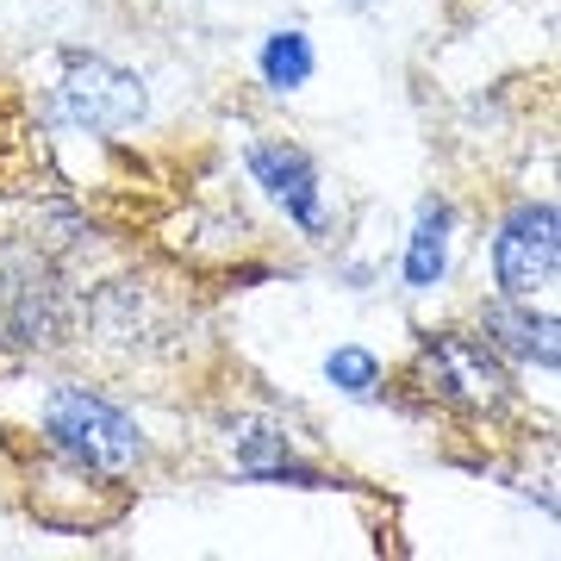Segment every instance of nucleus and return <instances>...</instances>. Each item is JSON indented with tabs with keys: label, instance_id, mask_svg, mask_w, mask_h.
Segmentation results:
<instances>
[{
	"label": "nucleus",
	"instance_id": "1",
	"mask_svg": "<svg viewBox=\"0 0 561 561\" xmlns=\"http://www.w3.org/2000/svg\"><path fill=\"white\" fill-rule=\"evenodd\" d=\"M44 431H50V443H57L76 468H94V474H125V468L144 456L138 424L125 419L119 405L81 393V387H62L57 400H50Z\"/></svg>",
	"mask_w": 561,
	"mask_h": 561
},
{
	"label": "nucleus",
	"instance_id": "2",
	"mask_svg": "<svg viewBox=\"0 0 561 561\" xmlns=\"http://www.w3.org/2000/svg\"><path fill=\"white\" fill-rule=\"evenodd\" d=\"M500 280L512 300H537L542 287H556V262H561V225L556 206H518L500 231Z\"/></svg>",
	"mask_w": 561,
	"mask_h": 561
},
{
	"label": "nucleus",
	"instance_id": "3",
	"mask_svg": "<svg viewBox=\"0 0 561 561\" xmlns=\"http://www.w3.org/2000/svg\"><path fill=\"white\" fill-rule=\"evenodd\" d=\"M419 381L449 405H500L505 400L500 356L474 337H437L419 356Z\"/></svg>",
	"mask_w": 561,
	"mask_h": 561
},
{
	"label": "nucleus",
	"instance_id": "4",
	"mask_svg": "<svg viewBox=\"0 0 561 561\" xmlns=\"http://www.w3.org/2000/svg\"><path fill=\"white\" fill-rule=\"evenodd\" d=\"M62 113L88 131H125L144 119V88L113 62H69L62 76Z\"/></svg>",
	"mask_w": 561,
	"mask_h": 561
},
{
	"label": "nucleus",
	"instance_id": "5",
	"mask_svg": "<svg viewBox=\"0 0 561 561\" xmlns=\"http://www.w3.org/2000/svg\"><path fill=\"white\" fill-rule=\"evenodd\" d=\"M57 331H62L57 287L38 268L7 262L0 268V343H57Z\"/></svg>",
	"mask_w": 561,
	"mask_h": 561
},
{
	"label": "nucleus",
	"instance_id": "6",
	"mask_svg": "<svg viewBox=\"0 0 561 561\" xmlns=\"http://www.w3.org/2000/svg\"><path fill=\"white\" fill-rule=\"evenodd\" d=\"M250 169H256V181L306 225V231H319V181H312V162H306L300 150H287V144H256V150H250Z\"/></svg>",
	"mask_w": 561,
	"mask_h": 561
},
{
	"label": "nucleus",
	"instance_id": "7",
	"mask_svg": "<svg viewBox=\"0 0 561 561\" xmlns=\"http://www.w3.org/2000/svg\"><path fill=\"white\" fill-rule=\"evenodd\" d=\"M486 337L505 343L524 362H542V368H556V356H561L556 319H530L524 306H486Z\"/></svg>",
	"mask_w": 561,
	"mask_h": 561
},
{
	"label": "nucleus",
	"instance_id": "8",
	"mask_svg": "<svg viewBox=\"0 0 561 561\" xmlns=\"http://www.w3.org/2000/svg\"><path fill=\"white\" fill-rule=\"evenodd\" d=\"M443 256H449V213L443 206H424L419 231H412V256H405V280L412 287H431L443 275Z\"/></svg>",
	"mask_w": 561,
	"mask_h": 561
},
{
	"label": "nucleus",
	"instance_id": "9",
	"mask_svg": "<svg viewBox=\"0 0 561 561\" xmlns=\"http://www.w3.org/2000/svg\"><path fill=\"white\" fill-rule=\"evenodd\" d=\"M238 461L250 468V474H294V481H312L300 461L287 456V443H280L275 431H243V437H238Z\"/></svg>",
	"mask_w": 561,
	"mask_h": 561
},
{
	"label": "nucleus",
	"instance_id": "10",
	"mask_svg": "<svg viewBox=\"0 0 561 561\" xmlns=\"http://www.w3.org/2000/svg\"><path fill=\"white\" fill-rule=\"evenodd\" d=\"M262 76L275 81V88H300L312 76V50H306L300 32H275L268 50H262Z\"/></svg>",
	"mask_w": 561,
	"mask_h": 561
},
{
	"label": "nucleus",
	"instance_id": "11",
	"mask_svg": "<svg viewBox=\"0 0 561 561\" xmlns=\"http://www.w3.org/2000/svg\"><path fill=\"white\" fill-rule=\"evenodd\" d=\"M324 375L343 387V393H375V356H362V350H337V356L324 362Z\"/></svg>",
	"mask_w": 561,
	"mask_h": 561
}]
</instances>
